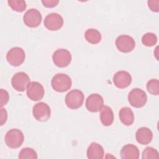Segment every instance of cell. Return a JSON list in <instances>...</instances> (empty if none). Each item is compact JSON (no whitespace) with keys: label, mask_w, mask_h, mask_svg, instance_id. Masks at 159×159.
Returning a JSON list of instances; mask_svg holds the SVG:
<instances>
[{"label":"cell","mask_w":159,"mask_h":159,"mask_svg":"<svg viewBox=\"0 0 159 159\" xmlns=\"http://www.w3.org/2000/svg\"><path fill=\"white\" fill-rule=\"evenodd\" d=\"M25 58L24 50L18 47L11 48L6 54L7 62L13 66H19L23 63Z\"/></svg>","instance_id":"cell-5"},{"label":"cell","mask_w":159,"mask_h":159,"mask_svg":"<svg viewBox=\"0 0 159 159\" xmlns=\"http://www.w3.org/2000/svg\"><path fill=\"white\" fill-rule=\"evenodd\" d=\"M119 116L121 122L126 126L131 125L134 122V114L132 110L129 107H124L120 109Z\"/></svg>","instance_id":"cell-18"},{"label":"cell","mask_w":159,"mask_h":159,"mask_svg":"<svg viewBox=\"0 0 159 159\" xmlns=\"http://www.w3.org/2000/svg\"><path fill=\"white\" fill-rule=\"evenodd\" d=\"M4 140L6 145L9 148H17L22 145L24 140V136L19 129H12L6 132Z\"/></svg>","instance_id":"cell-2"},{"label":"cell","mask_w":159,"mask_h":159,"mask_svg":"<svg viewBox=\"0 0 159 159\" xmlns=\"http://www.w3.org/2000/svg\"><path fill=\"white\" fill-rule=\"evenodd\" d=\"M120 154L122 159H138L140 156V152L135 145L127 144L122 148Z\"/></svg>","instance_id":"cell-16"},{"label":"cell","mask_w":159,"mask_h":159,"mask_svg":"<svg viewBox=\"0 0 159 159\" xmlns=\"http://www.w3.org/2000/svg\"><path fill=\"white\" fill-rule=\"evenodd\" d=\"M42 4L46 7L52 8L55 7L59 2L58 0H43L42 1Z\"/></svg>","instance_id":"cell-28"},{"label":"cell","mask_w":159,"mask_h":159,"mask_svg":"<svg viewBox=\"0 0 159 159\" xmlns=\"http://www.w3.org/2000/svg\"><path fill=\"white\" fill-rule=\"evenodd\" d=\"M130 104L136 108L143 107L147 102V96L144 91L140 88H134L128 94Z\"/></svg>","instance_id":"cell-4"},{"label":"cell","mask_w":159,"mask_h":159,"mask_svg":"<svg viewBox=\"0 0 159 159\" xmlns=\"http://www.w3.org/2000/svg\"><path fill=\"white\" fill-rule=\"evenodd\" d=\"M147 89L152 95L159 94V81L157 79H152L147 83Z\"/></svg>","instance_id":"cell-24"},{"label":"cell","mask_w":159,"mask_h":159,"mask_svg":"<svg viewBox=\"0 0 159 159\" xmlns=\"http://www.w3.org/2000/svg\"><path fill=\"white\" fill-rule=\"evenodd\" d=\"M0 98H1V101H0V106L1 107H2L5 106L9 101V93L7 91L1 89H0Z\"/></svg>","instance_id":"cell-26"},{"label":"cell","mask_w":159,"mask_h":159,"mask_svg":"<svg viewBox=\"0 0 159 159\" xmlns=\"http://www.w3.org/2000/svg\"><path fill=\"white\" fill-rule=\"evenodd\" d=\"M84 94L79 89H73L68 92L65 96V104L71 109L80 108L84 101Z\"/></svg>","instance_id":"cell-3"},{"label":"cell","mask_w":159,"mask_h":159,"mask_svg":"<svg viewBox=\"0 0 159 159\" xmlns=\"http://www.w3.org/2000/svg\"><path fill=\"white\" fill-rule=\"evenodd\" d=\"M52 60L56 66L60 68H64L68 66L71 63V55L68 50L60 48L53 53Z\"/></svg>","instance_id":"cell-7"},{"label":"cell","mask_w":159,"mask_h":159,"mask_svg":"<svg viewBox=\"0 0 159 159\" xmlns=\"http://www.w3.org/2000/svg\"><path fill=\"white\" fill-rule=\"evenodd\" d=\"M7 3L12 10L18 12H23L27 7L25 1L23 0H9Z\"/></svg>","instance_id":"cell-22"},{"label":"cell","mask_w":159,"mask_h":159,"mask_svg":"<svg viewBox=\"0 0 159 159\" xmlns=\"http://www.w3.org/2000/svg\"><path fill=\"white\" fill-rule=\"evenodd\" d=\"M51 84L55 91L63 93L71 88L72 81L68 75L64 73H57L52 78Z\"/></svg>","instance_id":"cell-1"},{"label":"cell","mask_w":159,"mask_h":159,"mask_svg":"<svg viewBox=\"0 0 159 159\" xmlns=\"http://www.w3.org/2000/svg\"><path fill=\"white\" fill-rule=\"evenodd\" d=\"M43 23L48 30L55 31L61 28L63 25V19L59 14L52 12L45 17Z\"/></svg>","instance_id":"cell-11"},{"label":"cell","mask_w":159,"mask_h":159,"mask_svg":"<svg viewBox=\"0 0 159 159\" xmlns=\"http://www.w3.org/2000/svg\"><path fill=\"white\" fill-rule=\"evenodd\" d=\"M19 159H36L37 158V152L32 148H24L19 154Z\"/></svg>","instance_id":"cell-21"},{"label":"cell","mask_w":159,"mask_h":159,"mask_svg":"<svg viewBox=\"0 0 159 159\" xmlns=\"http://www.w3.org/2000/svg\"><path fill=\"white\" fill-rule=\"evenodd\" d=\"M100 120L104 126H109L112 124L114 121V113L110 107L104 106L101 108Z\"/></svg>","instance_id":"cell-19"},{"label":"cell","mask_w":159,"mask_h":159,"mask_svg":"<svg viewBox=\"0 0 159 159\" xmlns=\"http://www.w3.org/2000/svg\"><path fill=\"white\" fill-rule=\"evenodd\" d=\"M117 48L121 52L129 53L134 50L135 47L134 39L127 35H121L117 37L116 42Z\"/></svg>","instance_id":"cell-8"},{"label":"cell","mask_w":159,"mask_h":159,"mask_svg":"<svg viewBox=\"0 0 159 159\" xmlns=\"http://www.w3.org/2000/svg\"><path fill=\"white\" fill-rule=\"evenodd\" d=\"M45 90L43 86L37 81H31L27 88L28 98L34 101L42 99L44 96Z\"/></svg>","instance_id":"cell-12"},{"label":"cell","mask_w":159,"mask_h":159,"mask_svg":"<svg viewBox=\"0 0 159 159\" xmlns=\"http://www.w3.org/2000/svg\"><path fill=\"white\" fill-rule=\"evenodd\" d=\"M86 107L91 112H96L101 111L103 107L104 99L102 97L97 93L90 94L86 100Z\"/></svg>","instance_id":"cell-13"},{"label":"cell","mask_w":159,"mask_h":159,"mask_svg":"<svg viewBox=\"0 0 159 159\" xmlns=\"http://www.w3.org/2000/svg\"><path fill=\"white\" fill-rule=\"evenodd\" d=\"M86 40L90 43L97 44L101 40V35L99 31L95 29H88L84 33Z\"/></svg>","instance_id":"cell-20"},{"label":"cell","mask_w":159,"mask_h":159,"mask_svg":"<svg viewBox=\"0 0 159 159\" xmlns=\"http://www.w3.org/2000/svg\"><path fill=\"white\" fill-rule=\"evenodd\" d=\"M103 147L98 143L93 142L88 147L86 152L89 159H102L104 157Z\"/></svg>","instance_id":"cell-17"},{"label":"cell","mask_w":159,"mask_h":159,"mask_svg":"<svg viewBox=\"0 0 159 159\" xmlns=\"http://www.w3.org/2000/svg\"><path fill=\"white\" fill-rule=\"evenodd\" d=\"M137 142L141 145H147L151 142L153 139L152 130L145 127L139 128L135 133Z\"/></svg>","instance_id":"cell-15"},{"label":"cell","mask_w":159,"mask_h":159,"mask_svg":"<svg viewBox=\"0 0 159 159\" xmlns=\"http://www.w3.org/2000/svg\"><path fill=\"white\" fill-rule=\"evenodd\" d=\"M142 42L147 47L153 46L157 42V37L152 32H147L142 36Z\"/></svg>","instance_id":"cell-23"},{"label":"cell","mask_w":159,"mask_h":159,"mask_svg":"<svg viewBox=\"0 0 159 159\" xmlns=\"http://www.w3.org/2000/svg\"><path fill=\"white\" fill-rule=\"evenodd\" d=\"M132 82L130 74L126 71H119L113 76V83L114 85L120 89L125 88L129 86Z\"/></svg>","instance_id":"cell-14"},{"label":"cell","mask_w":159,"mask_h":159,"mask_svg":"<svg viewBox=\"0 0 159 159\" xmlns=\"http://www.w3.org/2000/svg\"><path fill=\"white\" fill-rule=\"evenodd\" d=\"M32 113L36 120L40 122H45L50 119L51 110L47 104L43 102H39L34 106Z\"/></svg>","instance_id":"cell-6"},{"label":"cell","mask_w":159,"mask_h":159,"mask_svg":"<svg viewBox=\"0 0 159 159\" xmlns=\"http://www.w3.org/2000/svg\"><path fill=\"white\" fill-rule=\"evenodd\" d=\"M159 157L158 151L151 147H146L142 152V158L143 159H150V158H158Z\"/></svg>","instance_id":"cell-25"},{"label":"cell","mask_w":159,"mask_h":159,"mask_svg":"<svg viewBox=\"0 0 159 159\" xmlns=\"http://www.w3.org/2000/svg\"><path fill=\"white\" fill-rule=\"evenodd\" d=\"M42 19L41 13L37 9L34 8L27 10L23 16V21L25 25L31 28L38 27L41 23Z\"/></svg>","instance_id":"cell-9"},{"label":"cell","mask_w":159,"mask_h":159,"mask_svg":"<svg viewBox=\"0 0 159 159\" xmlns=\"http://www.w3.org/2000/svg\"><path fill=\"white\" fill-rule=\"evenodd\" d=\"M1 125H2L7 120V113L5 109L1 107Z\"/></svg>","instance_id":"cell-29"},{"label":"cell","mask_w":159,"mask_h":159,"mask_svg":"<svg viewBox=\"0 0 159 159\" xmlns=\"http://www.w3.org/2000/svg\"><path fill=\"white\" fill-rule=\"evenodd\" d=\"M148 6L153 12H157L159 11V1L158 0H150L148 1Z\"/></svg>","instance_id":"cell-27"},{"label":"cell","mask_w":159,"mask_h":159,"mask_svg":"<svg viewBox=\"0 0 159 159\" xmlns=\"http://www.w3.org/2000/svg\"><path fill=\"white\" fill-rule=\"evenodd\" d=\"M30 83V78L24 72L16 73L11 79V84L14 89L17 91L22 92L27 88Z\"/></svg>","instance_id":"cell-10"}]
</instances>
